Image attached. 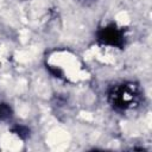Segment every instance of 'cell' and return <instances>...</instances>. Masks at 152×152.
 Masks as SVG:
<instances>
[{"instance_id": "cell-3", "label": "cell", "mask_w": 152, "mask_h": 152, "mask_svg": "<svg viewBox=\"0 0 152 152\" xmlns=\"http://www.w3.org/2000/svg\"><path fill=\"white\" fill-rule=\"evenodd\" d=\"M11 132L13 134H15L17 137H19L20 139H26L30 137V128L27 126L24 125H15L11 128Z\"/></svg>"}, {"instance_id": "cell-4", "label": "cell", "mask_w": 152, "mask_h": 152, "mask_svg": "<svg viewBox=\"0 0 152 152\" xmlns=\"http://www.w3.org/2000/svg\"><path fill=\"white\" fill-rule=\"evenodd\" d=\"M13 114V110L12 108L7 104V103H4V102H0V120H6V119H10Z\"/></svg>"}, {"instance_id": "cell-1", "label": "cell", "mask_w": 152, "mask_h": 152, "mask_svg": "<svg viewBox=\"0 0 152 152\" xmlns=\"http://www.w3.org/2000/svg\"><path fill=\"white\" fill-rule=\"evenodd\" d=\"M142 93L135 82L126 81L115 83L107 91V101L115 110H128L138 107L141 102Z\"/></svg>"}, {"instance_id": "cell-2", "label": "cell", "mask_w": 152, "mask_h": 152, "mask_svg": "<svg viewBox=\"0 0 152 152\" xmlns=\"http://www.w3.org/2000/svg\"><path fill=\"white\" fill-rule=\"evenodd\" d=\"M96 42L102 46L124 49L127 42L126 30L115 23H109L96 31Z\"/></svg>"}]
</instances>
